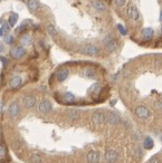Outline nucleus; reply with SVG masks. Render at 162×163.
<instances>
[{
	"mask_svg": "<svg viewBox=\"0 0 162 163\" xmlns=\"http://www.w3.org/2000/svg\"><path fill=\"white\" fill-rule=\"evenodd\" d=\"M102 44H103V46L105 47V49H106L108 52H110V53H114V52L118 49V40H116L112 35H110V34H108V35L103 38Z\"/></svg>",
	"mask_w": 162,
	"mask_h": 163,
	"instance_id": "obj_1",
	"label": "nucleus"
},
{
	"mask_svg": "<svg viewBox=\"0 0 162 163\" xmlns=\"http://www.w3.org/2000/svg\"><path fill=\"white\" fill-rule=\"evenodd\" d=\"M80 52L87 56H96L100 53V48L94 44H85L80 47Z\"/></svg>",
	"mask_w": 162,
	"mask_h": 163,
	"instance_id": "obj_2",
	"label": "nucleus"
},
{
	"mask_svg": "<svg viewBox=\"0 0 162 163\" xmlns=\"http://www.w3.org/2000/svg\"><path fill=\"white\" fill-rule=\"evenodd\" d=\"M134 113L139 119H142V120H148L149 117H150V115H151L150 109H149L147 106H144V105H139V106H136L134 109Z\"/></svg>",
	"mask_w": 162,
	"mask_h": 163,
	"instance_id": "obj_3",
	"label": "nucleus"
},
{
	"mask_svg": "<svg viewBox=\"0 0 162 163\" xmlns=\"http://www.w3.org/2000/svg\"><path fill=\"white\" fill-rule=\"evenodd\" d=\"M91 120L96 124H102V123L106 122V115L105 112H101V111H96L92 114Z\"/></svg>",
	"mask_w": 162,
	"mask_h": 163,
	"instance_id": "obj_4",
	"label": "nucleus"
},
{
	"mask_svg": "<svg viewBox=\"0 0 162 163\" xmlns=\"http://www.w3.org/2000/svg\"><path fill=\"white\" fill-rule=\"evenodd\" d=\"M10 55L14 57V58H21V57H24L25 55H26V49L24 48V46H15L11 48V50H10Z\"/></svg>",
	"mask_w": 162,
	"mask_h": 163,
	"instance_id": "obj_5",
	"label": "nucleus"
},
{
	"mask_svg": "<svg viewBox=\"0 0 162 163\" xmlns=\"http://www.w3.org/2000/svg\"><path fill=\"white\" fill-rule=\"evenodd\" d=\"M127 16L132 19V20H139L140 19V13H139V9L135 5H131L129 8H127Z\"/></svg>",
	"mask_w": 162,
	"mask_h": 163,
	"instance_id": "obj_6",
	"label": "nucleus"
},
{
	"mask_svg": "<svg viewBox=\"0 0 162 163\" xmlns=\"http://www.w3.org/2000/svg\"><path fill=\"white\" fill-rule=\"evenodd\" d=\"M119 159V154L115 150H108L105 152V160L108 163H115Z\"/></svg>",
	"mask_w": 162,
	"mask_h": 163,
	"instance_id": "obj_7",
	"label": "nucleus"
},
{
	"mask_svg": "<svg viewBox=\"0 0 162 163\" xmlns=\"http://www.w3.org/2000/svg\"><path fill=\"white\" fill-rule=\"evenodd\" d=\"M153 35H154V30L150 27H145L141 30V37H142L143 40L145 41L151 40L152 37H153Z\"/></svg>",
	"mask_w": 162,
	"mask_h": 163,
	"instance_id": "obj_8",
	"label": "nucleus"
},
{
	"mask_svg": "<svg viewBox=\"0 0 162 163\" xmlns=\"http://www.w3.org/2000/svg\"><path fill=\"white\" fill-rule=\"evenodd\" d=\"M105 115H106V122L112 124V125H115V124H118V123L120 122L119 115L115 114V113H113V112H111V111L105 112Z\"/></svg>",
	"mask_w": 162,
	"mask_h": 163,
	"instance_id": "obj_9",
	"label": "nucleus"
},
{
	"mask_svg": "<svg viewBox=\"0 0 162 163\" xmlns=\"http://www.w3.org/2000/svg\"><path fill=\"white\" fill-rule=\"evenodd\" d=\"M23 104L27 109H33L36 105V97L33 95H26L23 99Z\"/></svg>",
	"mask_w": 162,
	"mask_h": 163,
	"instance_id": "obj_10",
	"label": "nucleus"
},
{
	"mask_svg": "<svg viewBox=\"0 0 162 163\" xmlns=\"http://www.w3.org/2000/svg\"><path fill=\"white\" fill-rule=\"evenodd\" d=\"M92 7L98 13H104L106 10V5L102 0H92Z\"/></svg>",
	"mask_w": 162,
	"mask_h": 163,
	"instance_id": "obj_11",
	"label": "nucleus"
},
{
	"mask_svg": "<svg viewBox=\"0 0 162 163\" xmlns=\"http://www.w3.org/2000/svg\"><path fill=\"white\" fill-rule=\"evenodd\" d=\"M38 109H39V112H41V113H49L53 109V105H52V103L49 101L45 99V101L40 102Z\"/></svg>",
	"mask_w": 162,
	"mask_h": 163,
	"instance_id": "obj_12",
	"label": "nucleus"
},
{
	"mask_svg": "<svg viewBox=\"0 0 162 163\" xmlns=\"http://www.w3.org/2000/svg\"><path fill=\"white\" fill-rule=\"evenodd\" d=\"M88 163H97L100 161V153L97 151H90L86 155Z\"/></svg>",
	"mask_w": 162,
	"mask_h": 163,
	"instance_id": "obj_13",
	"label": "nucleus"
},
{
	"mask_svg": "<svg viewBox=\"0 0 162 163\" xmlns=\"http://www.w3.org/2000/svg\"><path fill=\"white\" fill-rule=\"evenodd\" d=\"M19 113H20V107H19V105H18L17 103H13V104L9 105V107H8V114H9L11 117L18 116Z\"/></svg>",
	"mask_w": 162,
	"mask_h": 163,
	"instance_id": "obj_14",
	"label": "nucleus"
},
{
	"mask_svg": "<svg viewBox=\"0 0 162 163\" xmlns=\"http://www.w3.org/2000/svg\"><path fill=\"white\" fill-rule=\"evenodd\" d=\"M57 81L58 82H64L67 80V77L69 76V70L67 68H62L57 72Z\"/></svg>",
	"mask_w": 162,
	"mask_h": 163,
	"instance_id": "obj_15",
	"label": "nucleus"
},
{
	"mask_svg": "<svg viewBox=\"0 0 162 163\" xmlns=\"http://www.w3.org/2000/svg\"><path fill=\"white\" fill-rule=\"evenodd\" d=\"M21 83H23V80H21V77L20 76H14L13 78H11V81H10V87L11 88H18L20 85H21Z\"/></svg>",
	"mask_w": 162,
	"mask_h": 163,
	"instance_id": "obj_16",
	"label": "nucleus"
},
{
	"mask_svg": "<svg viewBox=\"0 0 162 163\" xmlns=\"http://www.w3.org/2000/svg\"><path fill=\"white\" fill-rule=\"evenodd\" d=\"M67 117L70 121H76L80 119V112L77 109H69L67 112Z\"/></svg>",
	"mask_w": 162,
	"mask_h": 163,
	"instance_id": "obj_17",
	"label": "nucleus"
},
{
	"mask_svg": "<svg viewBox=\"0 0 162 163\" xmlns=\"http://www.w3.org/2000/svg\"><path fill=\"white\" fill-rule=\"evenodd\" d=\"M27 7H28V9H29V11L34 13V11H36V10L39 8V3H38L37 0H28Z\"/></svg>",
	"mask_w": 162,
	"mask_h": 163,
	"instance_id": "obj_18",
	"label": "nucleus"
},
{
	"mask_svg": "<svg viewBox=\"0 0 162 163\" xmlns=\"http://www.w3.org/2000/svg\"><path fill=\"white\" fill-rule=\"evenodd\" d=\"M142 144H143V148H144V149L150 150V149H152V148H153L154 142H153V140H152L150 136H145V137L143 138Z\"/></svg>",
	"mask_w": 162,
	"mask_h": 163,
	"instance_id": "obj_19",
	"label": "nucleus"
},
{
	"mask_svg": "<svg viewBox=\"0 0 162 163\" xmlns=\"http://www.w3.org/2000/svg\"><path fill=\"white\" fill-rule=\"evenodd\" d=\"M9 31H10L9 24H2V26L0 27V36L1 37H6V36H8Z\"/></svg>",
	"mask_w": 162,
	"mask_h": 163,
	"instance_id": "obj_20",
	"label": "nucleus"
},
{
	"mask_svg": "<svg viewBox=\"0 0 162 163\" xmlns=\"http://www.w3.org/2000/svg\"><path fill=\"white\" fill-rule=\"evenodd\" d=\"M17 20H18V15L13 13V14L9 16V19H8L9 26H10V27H14L15 25H16V23H17Z\"/></svg>",
	"mask_w": 162,
	"mask_h": 163,
	"instance_id": "obj_21",
	"label": "nucleus"
},
{
	"mask_svg": "<svg viewBox=\"0 0 162 163\" xmlns=\"http://www.w3.org/2000/svg\"><path fill=\"white\" fill-rule=\"evenodd\" d=\"M20 41H21V44H23L24 46L30 45V44H31V37H30V35H29V34H25V35L20 38Z\"/></svg>",
	"mask_w": 162,
	"mask_h": 163,
	"instance_id": "obj_22",
	"label": "nucleus"
},
{
	"mask_svg": "<svg viewBox=\"0 0 162 163\" xmlns=\"http://www.w3.org/2000/svg\"><path fill=\"white\" fill-rule=\"evenodd\" d=\"M63 98H64L65 102L70 103V102H74V101H75V95H74L73 93H70V92H66V93H64Z\"/></svg>",
	"mask_w": 162,
	"mask_h": 163,
	"instance_id": "obj_23",
	"label": "nucleus"
},
{
	"mask_svg": "<svg viewBox=\"0 0 162 163\" xmlns=\"http://www.w3.org/2000/svg\"><path fill=\"white\" fill-rule=\"evenodd\" d=\"M84 75H85L86 77H88V78H94L96 73H95L94 69H92V68H86L85 72H84Z\"/></svg>",
	"mask_w": 162,
	"mask_h": 163,
	"instance_id": "obj_24",
	"label": "nucleus"
},
{
	"mask_svg": "<svg viewBox=\"0 0 162 163\" xmlns=\"http://www.w3.org/2000/svg\"><path fill=\"white\" fill-rule=\"evenodd\" d=\"M47 31H48V34L50 35V36H55L56 34H57V30H56V28L53 24H49L48 26H47Z\"/></svg>",
	"mask_w": 162,
	"mask_h": 163,
	"instance_id": "obj_25",
	"label": "nucleus"
},
{
	"mask_svg": "<svg viewBox=\"0 0 162 163\" xmlns=\"http://www.w3.org/2000/svg\"><path fill=\"white\" fill-rule=\"evenodd\" d=\"M30 162L31 163H40L41 162V158L40 155H38V154H33L31 156H30Z\"/></svg>",
	"mask_w": 162,
	"mask_h": 163,
	"instance_id": "obj_26",
	"label": "nucleus"
},
{
	"mask_svg": "<svg viewBox=\"0 0 162 163\" xmlns=\"http://www.w3.org/2000/svg\"><path fill=\"white\" fill-rule=\"evenodd\" d=\"M118 30L120 31V34H121V35H123V36L127 35V29H126L125 27H123V26H122V25H120V24L118 25Z\"/></svg>",
	"mask_w": 162,
	"mask_h": 163,
	"instance_id": "obj_27",
	"label": "nucleus"
},
{
	"mask_svg": "<svg viewBox=\"0 0 162 163\" xmlns=\"http://www.w3.org/2000/svg\"><path fill=\"white\" fill-rule=\"evenodd\" d=\"M126 1H127V0H114V3H115V6H118V7H124V6L126 5Z\"/></svg>",
	"mask_w": 162,
	"mask_h": 163,
	"instance_id": "obj_28",
	"label": "nucleus"
},
{
	"mask_svg": "<svg viewBox=\"0 0 162 163\" xmlns=\"http://www.w3.org/2000/svg\"><path fill=\"white\" fill-rule=\"evenodd\" d=\"M154 106L157 107L158 109H160V111H162V97H160L155 103H154Z\"/></svg>",
	"mask_w": 162,
	"mask_h": 163,
	"instance_id": "obj_29",
	"label": "nucleus"
},
{
	"mask_svg": "<svg viewBox=\"0 0 162 163\" xmlns=\"http://www.w3.org/2000/svg\"><path fill=\"white\" fill-rule=\"evenodd\" d=\"M5 41H6L7 44H9V45L14 44V36H11V35H8V36H6V38H5Z\"/></svg>",
	"mask_w": 162,
	"mask_h": 163,
	"instance_id": "obj_30",
	"label": "nucleus"
},
{
	"mask_svg": "<svg viewBox=\"0 0 162 163\" xmlns=\"http://www.w3.org/2000/svg\"><path fill=\"white\" fill-rule=\"evenodd\" d=\"M149 163H161V161H160V159H159L158 156H152V158L150 159Z\"/></svg>",
	"mask_w": 162,
	"mask_h": 163,
	"instance_id": "obj_31",
	"label": "nucleus"
},
{
	"mask_svg": "<svg viewBox=\"0 0 162 163\" xmlns=\"http://www.w3.org/2000/svg\"><path fill=\"white\" fill-rule=\"evenodd\" d=\"M26 28H27L26 25H21L19 28H17V30H16V31H17V32H23V31H25V30H26Z\"/></svg>",
	"mask_w": 162,
	"mask_h": 163,
	"instance_id": "obj_32",
	"label": "nucleus"
},
{
	"mask_svg": "<svg viewBox=\"0 0 162 163\" xmlns=\"http://www.w3.org/2000/svg\"><path fill=\"white\" fill-rule=\"evenodd\" d=\"M0 60H1V63H3V65H7V59L3 56H0Z\"/></svg>",
	"mask_w": 162,
	"mask_h": 163,
	"instance_id": "obj_33",
	"label": "nucleus"
},
{
	"mask_svg": "<svg viewBox=\"0 0 162 163\" xmlns=\"http://www.w3.org/2000/svg\"><path fill=\"white\" fill-rule=\"evenodd\" d=\"M159 21L162 24V9L160 10V16H159Z\"/></svg>",
	"mask_w": 162,
	"mask_h": 163,
	"instance_id": "obj_34",
	"label": "nucleus"
},
{
	"mask_svg": "<svg viewBox=\"0 0 162 163\" xmlns=\"http://www.w3.org/2000/svg\"><path fill=\"white\" fill-rule=\"evenodd\" d=\"M3 50H5V47H3V45H2V44H0V53H1V52H3Z\"/></svg>",
	"mask_w": 162,
	"mask_h": 163,
	"instance_id": "obj_35",
	"label": "nucleus"
},
{
	"mask_svg": "<svg viewBox=\"0 0 162 163\" xmlns=\"http://www.w3.org/2000/svg\"><path fill=\"white\" fill-rule=\"evenodd\" d=\"M2 107H3V105H2V103L0 102V113L2 112Z\"/></svg>",
	"mask_w": 162,
	"mask_h": 163,
	"instance_id": "obj_36",
	"label": "nucleus"
},
{
	"mask_svg": "<svg viewBox=\"0 0 162 163\" xmlns=\"http://www.w3.org/2000/svg\"><path fill=\"white\" fill-rule=\"evenodd\" d=\"M160 30H161V34H162V26H161V29H160Z\"/></svg>",
	"mask_w": 162,
	"mask_h": 163,
	"instance_id": "obj_37",
	"label": "nucleus"
}]
</instances>
